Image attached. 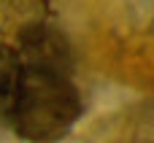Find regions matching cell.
<instances>
[{
	"mask_svg": "<svg viewBox=\"0 0 154 143\" xmlns=\"http://www.w3.org/2000/svg\"><path fill=\"white\" fill-rule=\"evenodd\" d=\"M8 100L11 130L30 143L62 141L84 114L79 87L65 73L46 68L22 65Z\"/></svg>",
	"mask_w": 154,
	"mask_h": 143,
	"instance_id": "obj_1",
	"label": "cell"
},
{
	"mask_svg": "<svg viewBox=\"0 0 154 143\" xmlns=\"http://www.w3.org/2000/svg\"><path fill=\"white\" fill-rule=\"evenodd\" d=\"M51 24V0H0V41L19 49Z\"/></svg>",
	"mask_w": 154,
	"mask_h": 143,
	"instance_id": "obj_2",
	"label": "cell"
},
{
	"mask_svg": "<svg viewBox=\"0 0 154 143\" xmlns=\"http://www.w3.org/2000/svg\"><path fill=\"white\" fill-rule=\"evenodd\" d=\"M22 73V59H19V51L8 43L0 41V100L11 97L14 87H16V78Z\"/></svg>",
	"mask_w": 154,
	"mask_h": 143,
	"instance_id": "obj_3",
	"label": "cell"
}]
</instances>
